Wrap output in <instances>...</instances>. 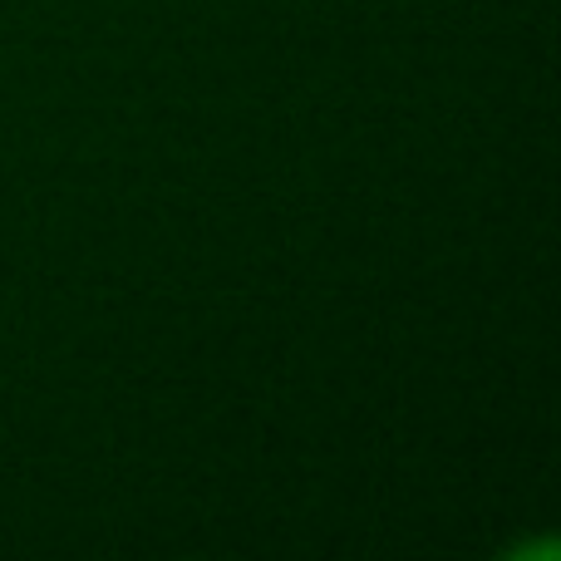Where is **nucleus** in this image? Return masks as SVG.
I'll return each mask as SVG.
<instances>
[]
</instances>
